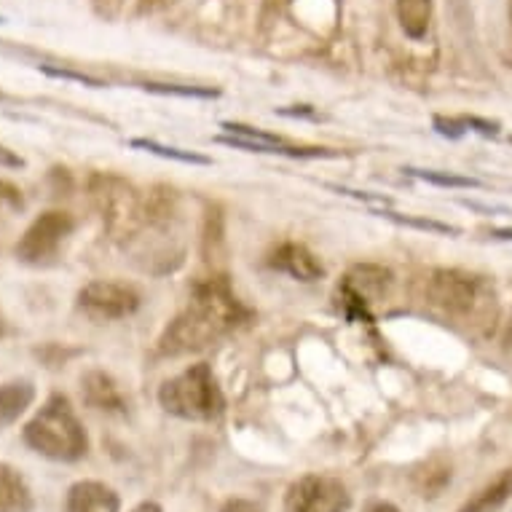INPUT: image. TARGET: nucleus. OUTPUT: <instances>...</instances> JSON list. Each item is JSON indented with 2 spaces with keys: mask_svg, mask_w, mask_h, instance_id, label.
<instances>
[{
  "mask_svg": "<svg viewBox=\"0 0 512 512\" xmlns=\"http://www.w3.org/2000/svg\"><path fill=\"white\" fill-rule=\"evenodd\" d=\"M161 408L177 419L212 421L226 408V397L207 362H196L185 368L180 376L164 381L159 389Z\"/></svg>",
  "mask_w": 512,
  "mask_h": 512,
  "instance_id": "nucleus-4",
  "label": "nucleus"
},
{
  "mask_svg": "<svg viewBox=\"0 0 512 512\" xmlns=\"http://www.w3.org/2000/svg\"><path fill=\"white\" fill-rule=\"evenodd\" d=\"M132 148H143V151H151L156 156H164V159H175V161H183V164H210L207 156H199V153H191V151H180V148H167V145H159L153 143V140H132Z\"/></svg>",
  "mask_w": 512,
  "mask_h": 512,
  "instance_id": "nucleus-17",
  "label": "nucleus"
},
{
  "mask_svg": "<svg viewBox=\"0 0 512 512\" xmlns=\"http://www.w3.org/2000/svg\"><path fill=\"white\" fill-rule=\"evenodd\" d=\"M81 395H84L86 405H92L97 411L108 413H124L126 403L121 389L113 378L105 373V370H89L84 378H81Z\"/></svg>",
  "mask_w": 512,
  "mask_h": 512,
  "instance_id": "nucleus-12",
  "label": "nucleus"
},
{
  "mask_svg": "<svg viewBox=\"0 0 512 512\" xmlns=\"http://www.w3.org/2000/svg\"><path fill=\"white\" fill-rule=\"evenodd\" d=\"M397 19L411 41H424L432 25V0H397Z\"/></svg>",
  "mask_w": 512,
  "mask_h": 512,
  "instance_id": "nucleus-15",
  "label": "nucleus"
},
{
  "mask_svg": "<svg viewBox=\"0 0 512 512\" xmlns=\"http://www.w3.org/2000/svg\"><path fill=\"white\" fill-rule=\"evenodd\" d=\"M3 204H9V207H22V199H19L17 188H11V185L0 183V210H3Z\"/></svg>",
  "mask_w": 512,
  "mask_h": 512,
  "instance_id": "nucleus-24",
  "label": "nucleus"
},
{
  "mask_svg": "<svg viewBox=\"0 0 512 512\" xmlns=\"http://www.w3.org/2000/svg\"><path fill=\"white\" fill-rule=\"evenodd\" d=\"M89 194L113 239H132L148 223V207L137 194V188L121 177L94 175L89 180Z\"/></svg>",
  "mask_w": 512,
  "mask_h": 512,
  "instance_id": "nucleus-5",
  "label": "nucleus"
},
{
  "mask_svg": "<svg viewBox=\"0 0 512 512\" xmlns=\"http://www.w3.org/2000/svg\"><path fill=\"white\" fill-rule=\"evenodd\" d=\"M413 177H421L432 185H443V188H480V180L462 175H445V172H432V169H405Z\"/></svg>",
  "mask_w": 512,
  "mask_h": 512,
  "instance_id": "nucleus-18",
  "label": "nucleus"
},
{
  "mask_svg": "<svg viewBox=\"0 0 512 512\" xmlns=\"http://www.w3.org/2000/svg\"><path fill=\"white\" fill-rule=\"evenodd\" d=\"M220 512H263V507L255 502H247V499H228Z\"/></svg>",
  "mask_w": 512,
  "mask_h": 512,
  "instance_id": "nucleus-22",
  "label": "nucleus"
},
{
  "mask_svg": "<svg viewBox=\"0 0 512 512\" xmlns=\"http://www.w3.org/2000/svg\"><path fill=\"white\" fill-rule=\"evenodd\" d=\"M6 336V322H3V317H0V338Z\"/></svg>",
  "mask_w": 512,
  "mask_h": 512,
  "instance_id": "nucleus-28",
  "label": "nucleus"
},
{
  "mask_svg": "<svg viewBox=\"0 0 512 512\" xmlns=\"http://www.w3.org/2000/svg\"><path fill=\"white\" fill-rule=\"evenodd\" d=\"M25 443L51 462H78L89 451V437L65 395H51L27 421Z\"/></svg>",
  "mask_w": 512,
  "mask_h": 512,
  "instance_id": "nucleus-2",
  "label": "nucleus"
},
{
  "mask_svg": "<svg viewBox=\"0 0 512 512\" xmlns=\"http://www.w3.org/2000/svg\"><path fill=\"white\" fill-rule=\"evenodd\" d=\"M247 317L250 311L244 309L226 279L212 277L196 285L188 309L169 322L164 336L159 338V352L167 357L202 352L239 328Z\"/></svg>",
  "mask_w": 512,
  "mask_h": 512,
  "instance_id": "nucleus-1",
  "label": "nucleus"
},
{
  "mask_svg": "<svg viewBox=\"0 0 512 512\" xmlns=\"http://www.w3.org/2000/svg\"><path fill=\"white\" fill-rule=\"evenodd\" d=\"M389 274L381 266H357L344 277L338 295H341V306L352 319H365L370 322V306L381 301L389 290Z\"/></svg>",
  "mask_w": 512,
  "mask_h": 512,
  "instance_id": "nucleus-9",
  "label": "nucleus"
},
{
  "mask_svg": "<svg viewBox=\"0 0 512 512\" xmlns=\"http://www.w3.org/2000/svg\"><path fill=\"white\" fill-rule=\"evenodd\" d=\"M0 167H3V169H22V167H25V159H22V156H17L14 151H9L6 145L0 143Z\"/></svg>",
  "mask_w": 512,
  "mask_h": 512,
  "instance_id": "nucleus-23",
  "label": "nucleus"
},
{
  "mask_svg": "<svg viewBox=\"0 0 512 512\" xmlns=\"http://www.w3.org/2000/svg\"><path fill=\"white\" fill-rule=\"evenodd\" d=\"M424 295L435 309H440L448 317L472 319V322H483V319H488V314L494 317V287L478 274H470V271H429L427 282H424Z\"/></svg>",
  "mask_w": 512,
  "mask_h": 512,
  "instance_id": "nucleus-3",
  "label": "nucleus"
},
{
  "mask_svg": "<svg viewBox=\"0 0 512 512\" xmlns=\"http://www.w3.org/2000/svg\"><path fill=\"white\" fill-rule=\"evenodd\" d=\"M271 269L282 271L287 277L298 279V282H317L325 277V266L317 255L306 247V244L287 242L277 247V252L271 255Z\"/></svg>",
  "mask_w": 512,
  "mask_h": 512,
  "instance_id": "nucleus-10",
  "label": "nucleus"
},
{
  "mask_svg": "<svg viewBox=\"0 0 512 512\" xmlns=\"http://www.w3.org/2000/svg\"><path fill=\"white\" fill-rule=\"evenodd\" d=\"M148 92L156 94H177V97H218L215 89H199V86H169V84H145Z\"/></svg>",
  "mask_w": 512,
  "mask_h": 512,
  "instance_id": "nucleus-19",
  "label": "nucleus"
},
{
  "mask_svg": "<svg viewBox=\"0 0 512 512\" xmlns=\"http://www.w3.org/2000/svg\"><path fill=\"white\" fill-rule=\"evenodd\" d=\"M35 387L25 378L0 384V429L11 427L33 405Z\"/></svg>",
  "mask_w": 512,
  "mask_h": 512,
  "instance_id": "nucleus-14",
  "label": "nucleus"
},
{
  "mask_svg": "<svg viewBox=\"0 0 512 512\" xmlns=\"http://www.w3.org/2000/svg\"><path fill=\"white\" fill-rule=\"evenodd\" d=\"M43 73H49V76H54V78H68V81H78V84H84V86H105L102 81H97V78L84 76V73H70V70L43 68Z\"/></svg>",
  "mask_w": 512,
  "mask_h": 512,
  "instance_id": "nucleus-21",
  "label": "nucleus"
},
{
  "mask_svg": "<svg viewBox=\"0 0 512 512\" xmlns=\"http://www.w3.org/2000/svg\"><path fill=\"white\" fill-rule=\"evenodd\" d=\"M502 344H504V349H512V314H510V322H507V328H504Z\"/></svg>",
  "mask_w": 512,
  "mask_h": 512,
  "instance_id": "nucleus-27",
  "label": "nucleus"
},
{
  "mask_svg": "<svg viewBox=\"0 0 512 512\" xmlns=\"http://www.w3.org/2000/svg\"><path fill=\"white\" fill-rule=\"evenodd\" d=\"M140 303H143V298L135 287L126 285V282H108V279L89 282L78 293V309L94 322L132 317L140 309Z\"/></svg>",
  "mask_w": 512,
  "mask_h": 512,
  "instance_id": "nucleus-7",
  "label": "nucleus"
},
{
  "mask_svg": "<svg viewBox=\"0 0 512 512\" xmlns=\"http://www.w3.org/2000/svg\"><path fill=\"white\" fill-rule=\"evenodd\" d=\"M33 507L35 499L25 475L17 467L0 462V512H30Z\"/></svg>",
  "mask_w": 512,
  "mask_h": 512,
  "instance_id": "nucleus-13",
  "label": "nucleus"
},
{
  "mask_svg": "<svg viewBox=\"0 0 512 512\" xmlns=\"http://www.w3.org/2000/svg\"><path fill=\"white\" fill-rule=\"evenodd\" d=\"M132 512H161V507L156 502H143V504H137Z\"/></svg>",
  "mask_w": 512,
  "mask_h": 512,
  "instance_id": "nucleus-26",
  "label": "nucleus"
},
{
  "mask_svg": "<svg viewBox=\"0 0 512 512\" xmlns=\"http://www.w3.org/2000/svg\"><path fill=\"white\" fill-rule=\"evenodd\" d=\"M73 228L76 223L68 212H43L27 226V231L17 242V258L30 266H43V263L54 261L59 255V247L73 234Z\"/></svg>",
  "mask_w": 512,
  "mask_h": 512,
  "instance_id": "nucleus-6",
  "label": "nucleus"
},
{
  "mask_svg": "<svg viewBox=\"0 0 512 512\" xmlns=\"http://www.w3.org/2000/svg\"><path fill=\"white\" fill-rule=\"evenodd\" d=\"M118 494L100 480H81L65 496V512H118Z\"/></svg>",
  "mask_w": 512,
  "mask_h": 512,
  "instance_id": "nucleus-11",
  "label": "nucleus"
},
{
  "mask_svg": "<svg viewBox=\"0 0 512 512\" xmlns=\"http://www.w3.org/2000/svg\"><path fill=\"white\" fill-rule=\"evenodd\" d=\"M387 218H392L395 223H403V226L424 228V231H437V234H456V228L445 226V223H437V220H416V218H403V215H395V212H384Z\"/></svg>",
  "mask_w": 512,
  "mask_h": 512,
  "instance_id": "nucleus-20",
  "label": "nucleus"
},
{
  "mask_svg": "<svg viewBox=\"0 0 512 512\" xmlns=\"http://www.w3.org/2000/svg\"><path fill=\"white\" fill-rule=\"evenodd\" d=\"M365 512H400L395 507V504H389V502H378V504H373V507H368V510Z\"/></svg>",
  "mask_w": 512,
  "mask_h": 512,
  "instance_id": "nucleus-25",
  "label": "nucleus"
},
{
  "mask_svg": "<svg viewBox=\"0 0 512 512\" xmlns=\"http://www.w3.org/2000/svg\"><path fill=\"white\" fill-rule=\"evenodd\" d=\"M349 504L346 486L330 475H306L287 494V512H346Z\"/></svg>",
  "mask_w": 512,
  "mask_h": 512,
  "instance_id": "nucleus-8",
  "label": "nucleus"
},
{
  "mask_svg": "<svg viewBox=\"0 0 512 512\" xmlns=\"http://www.w3.org/2000/svg\"><path fill=\"white\" fill-rule=\"evenodd\" d=\"M512 496V470L502 472L499 478L491 480L486 488H480L470 502L459 512H496Z\"/></svg>",
  "mask_w": 512,
  "mask_h": 512,
  "instance_id": "nucleus-16",
  "label": "nucleus"
}]
</instances>
